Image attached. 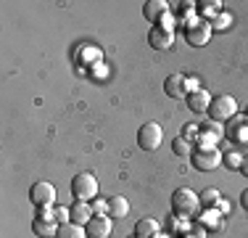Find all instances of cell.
<instances>
[{
    "mask_svg": "<svg viewBox=\"0 0 248 238\" xmlns=\"http://www.w3.org/2000/svg\"><path fill=\"white\" fill-rule=\"evenodd\" d=\"M190 90H193L190 77H185V74H169L167 80H164V93L174 101H185Z\"/></svg>",
    "mask_w": 248,
    "mask_h": 238,
    "instance_id": "cell-7",
    "label": "cell"
},
{
    "mask_svg": "<svg viewBox=\"0 0 248 238\" xmlns=\"http://www.w3.org/2000/svg\"><path fill=\"white\" fill-rule=\"evenodd\" d=\"M167 14H169V3H167V0H148V3L143 5V16L148 21H153V24H158Z\"/></svg>",
    "mask_w": 248,
    "mask_h": 238,
    "instance_id": "cell-14",
    "label": "cell"
},
{
    "mask_svg": "<svg viewBox=\"0 0 248 238\" xmlns=\"http://www.w3.org/2000/svg\"><path fill=\"white\" fill-rule=\"evenodd\" d=\"M190 164H193V170H198V172H211L222 164V151L219 148H193Z\"/></svg>",
    "mask_w": 248,
    "mask_h": 238,
    "instance_id": "cell-4",
    "label": "cell"
},
{
    "mask_svg": "<svg viewBox=\"0 0 248 238\" xmlns=\"http://www.w3.org/2000/svg\"><path fill=\"white\" fill-rule=\"evenodd\" d=\"M111 230H114V220L108 214H93L90 222L85 225L87 238H108Z\"/></svg>",
    "mask_w": 248,
    "mask_h": 238,
    "instance_id": "cell-10",
    "label": "cell"
},
{
    "mask_svg": "<svg viewBox=\"0 0 248 238\" xmlns=\"http://www.w3.org/2000/svg\"><path fill=\"white\" fill-rule=\"evenodd\" d=\"M32 230H34L37 236H43V238H56V233H58V222H53V220H40V217H34Z\"/></svg>",
    "mask_w": 248,
    "mask_h": 238,
    "instance_id": "cell-17",
    "label": "cell"
},
{
    "mask_svg": "<svg viewBox=\"0 0 248 238\" xmlns=\"http://www.w3.org/2000/svg\"><path fill=\"white\" fill-rule=\"evenodd\" d=\"M201 133L214 135L217 140L224 138V127H222V122H214V119H209V122H203V124H201Z\"/></svg>",
    "mask_w": 248,
    "mask_h": 238,
    "instance_id": "cell-23",
    "label": "cell"
},
{
    "mask_svg": "<svg viewBox=\"0 0 248 238\" xmlns=\"http://www.w3.org/2000/svg\"><path fill=\"white\" fill-rule=\"evenodd\" d=\"M198 148H217V138H214V135H209V133H201Z\"/></svg>",
    "mask_w": 248,
    "mask_h": 238,
    "instance_id": "cell-27",
    "label": "cell"
},
{
    "mask_svg": "<svg viewBox=\"0 0 248 238\" xmlns=\"http://www.w3.org/2000/svg\"><path fill=\"white\" fill-rule=\"evenodd\" d=\"M211 24L209 21H193L190 27L185 29V43L190 48H203L206 43L211 40Z\"/></svg>",
    "mask_w": 248,
    "mask_h": 238,
    "instance_id": "cell-8",
    "label": "cell"
},
{
    "mask_svg": "<svg viewBox=\"0 0 248 238\" xmlns=\"http://www.w3.org/2000/svg\"><path fill=\"white\" fill-rule=\"evenodd\" d=\"M29 201L34 206H56V188L48 180H37L32 188H29Z\"/></svg>",
    "mask_w": 248,
    "mask_h": 238,
    "instance_id": "cell-6",
    "label": "cell"
},
{
    "mask_svg": "<svg viewBox=\"0 0 248 238\" xmlns=\"http://www.w3.org/2000/svg\"><path fill=\"white\" fill-rule=\"evenodd\" d=\"M222 164L227 167V170H240V164H243V153L238 151H227L222 156Z\"/></svg>",
    "mask_w": 248,
    "mask_h": 238,
    "instance_id": "cell-24",
    "label": "cell"
},
{
    "mask_svg": "<svg viewBox=\"0 0 248 238\" xmlns=\"http://www.w3.org/2000/svg\"><path fill=\"white\" fill-rule=\"evenodd\" d=\"M201 201L190 188H177L172 193V212L174 217H193L198 212Z\"/></svg>",
    "mask_w": 248,
    "mask_h": 238,
    "instance_id": "cell-2",
    "label": "cell"
},
{
    "mask_svg": "<svg viewBox=\"0 0 248 238\" xmlns=\"http://www.w3.org/2000/svg\"><path fill=\"white\" fill-rule=\"evenodd\" d=\"M72 196L77 201H93L98 196V180L93 172H79L72 177Z\"/></svg>",
    "mask_w": 248,
    "mask_h": 238,
    "instance_id": "cell-3",
    "label": "cell"
},
{
    "mask_svg": "<svg viewBox=\"0 0 248 238\" xmlns=\"http://www.w3.org/2000/svg\"><path fill=\"white\" fill-rule=\"evenodd\" d=\"M172 151L177 153V156H190V153H193V143L180 135V138L172 140Z\"/></svg>",
    "mask_w": 248,
    "mask_h": 238,
    "instance_id": "cell-22",
    "label": "cell"
},
{
    "mask_svg": "<svg viewBox=\"0 0 248 238\" xmlns=\"http://www.w3.org/2000/svg\"><path fill=\"white\" fill-rule=\"evenodd\" d=\"M240 206L248 212V190H243V193H240Z\"/></svg>",
    "mask_w": 248,
    "mask_h": 238,
    "instance_id": "cell-31",
    "label": "cell"
},
{
    "mask_svg": "<svg viewBox=\"0 0 248 238\" xmlns=\"http://www.w3.org/2000/svg\"><path fill=\"white\" fill-rule=\"evenodd\" d=\"M164 140V130L158 122H145L143 127L138 130V146L143 151H156Z\"/></svg>",
    "mask_w": 248,
    "mask_h": 238,
    "instance_id": "cell-5",
    "label": "cell"
},
{
    "mask_svg": "<svg viewBox=\"0 0 248 238\" xmlns=\"http://www.w3.org/2000/svg\"><path fill=\"white\" fill-rule=\"evenodd\" d=\"M132 238H138V236H132Z\"/></svg>",
    "mask_w": 248,
    "mask_h": 238,
    "instance_id": "cell-33",
    "label": "cell"
},
{
    "mask_svg": "<svg viewBox=\"0 0 248 238\" xmlns=\"http://www.w3.org/2000/svg\"><path fill=\"white\" fill-rule=\"evenodd\" d=\"M148 45L156 48V51H169V48L174 45V32L161 29V27H153L148 32Z\"/></svg>",
    "mask_w": 248,
    "mask_h": 238,
    "instance_id": "cell-12",
    "label": "cell"
},
{
    "mask_svg": "<svg viewBox=\"0 0 248 238\" xmlns=\"http://www.w3.org/2000/svg\"><path fill=\"white\" fill-rule=\"evenodd\" d=\"M196 8H198V14L211 16V19H214L217 14H222V3H219V0H201V3H196Z\"/></svg>",
    "mask_w": 248,
    "mask_h": 238,
    "instance_id": "cell-20",
    "label": "cell"
},
{
    "mask_svg": "<svg viewBox=\"0 0 248 238\" xmlns=\"http://www.w3.org/2000/svg\"><path fill=\"white\" fill-rule=\"evenodd\" d=\"M56 238H87V233H85V228H82V225L63 222V225H58Z\"/></svg>",
    "mask_w": 248,
    "mask_h": 238,
    "instance_id": "cell-18",
    "label": "cell"
},
{
    "mask_svg": "<svg viewBox=\"0 0 248 238\" xmlns=\"http://www.w3.org/2000/svg\"><path fill=\"white\" fill-rule=\"evenodd\" d=\"M53 212H56V222H58V225L72 222V217H69V209H66V206H53Z\"/></svg>",
    "mask_w": 248,
    "mask_h": 238,
    "instance_id": "cell-28",
    "label": "cell"
},
{
    "mask_svg": "<svg viewBox=\"0 0 248 238\" xmlns=\"http://www.w3.org/2000/svg\"><path fill=\"white\" fill-rule=\"evenodd\" d=\"M211 98H214V95H211L209 90H203V87H196V90L187 93L185 103H187V109H190L196 117H203V114H209Z\"/></svg>",
    "mask_w": 248,
    "mask_h": 238,
    "instance_id": "cell-9",
    "label": "cell"
},
{
    "mask_svg": "<svg viewBox=\"0 0 248 238\" xmlns=\"http://www.w3.org/2000/svg\"><path fill=\"white\" fill-rule=\"evenodd\" d=\"M93 212H95V214H106V212H108V201H93Z\"/></svg>",
    "mask_w": 248,
    "mask_h": 238,
    "instance_id": "cell-29",
    "label": "cell"
},
{
    "mask_svg": "<svg viewBox=\"0 0 248 238\" xmlns=\"http://www.w3.org/2000/svg\"><path fill=\"white\" fill-rule=\"evenodd\" d=\"M238 172H240V175H246V177H248V153L243 156V164H240V170H238Z\"/></svg>",
    "mask_w": 248,
    "mask_h": 238,
    "instance_id": "cell-30",
    "label": "cell"
},
{
    "mask_svg": "<svg viewBox=\"0 0 248 238\" xmlns=\"http://www.w3.org/2000/svg\"><path fill=\"white\" fill-rule=\"evenodd\" d=\"M198 201H201L203 209H211V206H219L222 196H219V190H217V188H203L198 193Z\"/></svg>",
    "mask_w": 248,
    "mask_h": 238,
    "instance_id": "cell-19",
    "label": "cell"
},
{
    "mask_svg": "<svg viewBox=\"0 0 248 238\" xmlns=\"http://www.w3.org/2000/svg\"><path fill=\"white\" fill-rule=\"evenodd\" d=\"M156 233H161V225H158V220L153 217H143L135 222V236L138 238H153Z\"/></svg>",
    "mask_w": 248,
    "mask_h": 238,
    "instance_id": "cell-15",
    "label": "cell"
},
{
    "mask_svg": "<svg viewBox=\"0 0 248 238\" xmlns=\"http://www.w3.org/2000/svg\"><path fill=\"white\" fill-rule=\"evenodd\" d=\"M93 214H95V212H93L90 201H74V204L69 206V217H72V222L74 225H82V228L90 222Z\"/></svg>",
    "mask_w": 248,
    "mask_h": 238,
    "instance_id": "cell-13",
    "label": "cell"
},
{
    "mask_svg": "<svg viewBox=\"0 0 248 238\" xmlns=\"http://www.w3.org/2000/svg\"><path fill=\"white\" fill-rule=\"evenodd\" d=\"M182 138L198 140V138H201V127H196V124H185V127H182Z\"/></svg>",
    "mask_w": 248,
    "mask_h": 238,
    "instance_id": "cell-26",
    "label": "cell"
},
{
    "mask_svg": "<svg viewBox=\"0 0 248 238\" xmlns=\"http://www.w3.org/2000/svg\"><path fill=\"white\" fill-rule=\"evenodd\" d=\"M201 222H203V225H209L211 230H219V228H222V212L203 209V214H201Z\"/></svg>",
    "mask_w": 248,
    "mask_h": 238,
    "instance_id": "cell-21",
    "label": "cell"
},
{
    "mask_svg": "<svg viewBox=\"0 0 248 238\" xmlns=\"http://www.w3.org/2000/svg\"><path fill=\"white\" fill-rule=\"evenodd\" d=\"M209 119H214V122H230L232 117H238V101L232 98V95L222 93V95H214L211 98V106H209Z\"/></svg>",
    "mask_w": 248,
    "mask_h": 238,
    "instance_id": "cell-1",
    "label": "cell"
},
{
    "mask_svg": "<svg viewBox=\"0 0 248 238\" xmlns=\"http://www.w3.org/2000/svg\"><path fill=\"white\" fill-rule=\"evenodd\" d=\"M230 21H232V19H230V14H217L209 24H211V29H219V32H222V29L230 27Z\"/></svg>",
    "mask_w": 248,
    "mask_h": 238,
    "instance_id": "cell-25",
    "label": "cell"
},
{
    "mask_svg": "<svg viewBox=\"0 0 248 238\" xmlns=\"http://www.w3.org/2000/svg\"><path fill=\"white\" fill-rule=\"evenodd\" d=\"M224 135L235 143H248V117H232L224 127Z\"/></svg>",
    "mask_w": 248,
    "mask_h": 238,
    "instance_id": "cell-11",
    "label": "cell"
},
{
    "mask_svg": "<svg viewBox=\"0 0 248 238\" xmlns=\"http://www.w3.org/2000/svg\"><path fill=\"white\" fill-rule=\"evenodd\" d=\"M153 238H169V236H161V233H156V236H153Z\"/></svg>",
    "mask_w": 248,
    "mask_h": 238,
    "instance_id": "cell-32",
    "label": "cell"
},
{
    "mask_svg": "<svg viewBox=\"0 0 248 238\" xmlns=\"http://www.w3.org/2000/svg\"><path fill=\"white\" fill-rule=\"evenodd\" d=\"M108 214L111 220H119V217H127L129 214V201L124 199V196H111L108 199Z\"/></svg>",
    "mask_w": 248,
    "mask_h": 238,
    "instance_id": "cell-16",
    "label": "cell"
}]
</instances>
